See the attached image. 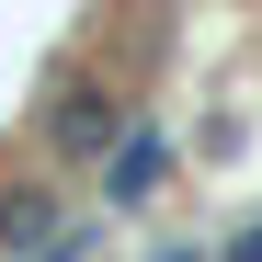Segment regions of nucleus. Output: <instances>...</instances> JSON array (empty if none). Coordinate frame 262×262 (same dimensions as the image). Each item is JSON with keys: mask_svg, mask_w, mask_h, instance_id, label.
<instances>
[{"mask_svg": "<svg viewBox=\"0 0 262 262\" xmlns=\"http://www.w3.org/2000/svg\"><path fill=\"white\" fill-rule=\"evenodd\" d=\"M160 171H171V137H160V125H137V137L114 148V171H103V205H148Z\"/></svg>", "mask_w": 262, "mask_h": 262, "instance_id": "nucleus-1", "label": "nucleus"}, {"mask_svg": "<svg viewBox=\"0 0 262 262\" xmlns=\"http://www.w3.org/2000/svg\"><path fill=\"white\" fill-rule=\"evenodd\" d=\"M57 137H69V148H103V137H114V103H103V92H69V103H57Z\"/></svg>", "mask_w": 262, "mask_h": 262, "instance_id": "nucleus-2", "label": "nucleus"}, {"mask_svg": "<svg viewBox=\"0 0 262 262\" xmlns=\"http://www.w3.org/2000/svg\"><path fill=\"white\" fill-rule=\"evenodd\" d=\"M0 239H12V251H23V239L46 251V239H57V228H46V194H12V205H0Z\"/></svg>", "mask_w": 262, "mask_h": 262, "instance_id": "nucleus-3", "label": "nucleus"}, {"mask_svg": "<svg viewBox=\"0 0 262 262\" xmlns=\"http://www.w3.org/2000/svg\"><path fill=\"white\" fill-rule=\"evenodd\" d=\"M23 262H92V228H57L46 251H23Z\"/></svg>", "mask_w": 262, "mask_h": 262, "instance_id": "nucleus-4", "label": "nucleus"}, {"mask_svg": "<svg viewBox=\"0 0 262 262\" xmlns=\"http://www.w3.org/2000/svg\"><path fill=\"white\" fill-rule=\"evenodd\" d=\"M228 262H262V239H239V251H228Z\"/></svg>", "mask_w": 262, "mask_h": 262, "instance_id": "nucleus-5", "label": "nucleus"}, {"mask_svg": "<svg viewBox=\"0 0 262 262\" xmlns=\"http://www.w3.org/2000/svg\"><path fill=\"white\" fill-rule=\"evenodd\" d=\"M160 262H194V251H160Z\"/></svg>", "mask_w": 262, "mask_h": 262, "instance_id": "nucleus-6", "label": "nucleus"}]
</instances>
